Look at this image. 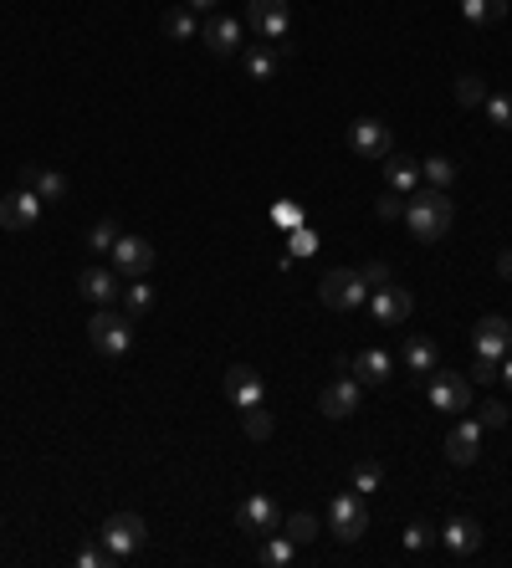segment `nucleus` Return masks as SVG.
Segmentation results:
<instances>
[{"label": "nucleus", "mask_w": 512, "mask_h": 568, "mask_svg": "<svg viewBox=\"0 0 512 568\" xmlns=\"http://www.w3.org/2000/svg\"><path fill=\"white\" fill-rule=\"evenodd\" d=\"M185 6H190V11H216L221 0H185Z\"/></svg>", "instance_id": "46"}, {"label": "nucleus", "mask_w": 512, "mask_h": 568, "mask_svg": "<svg viewBox=\"0 0 512 568\" xmlns=\"http://www.w3.org/2000/svg\"><path fill=\"white\" fill-rule=\"evenodd\" d=\"M487 118L497 123V128H512V93H487Z\"/></svg>", "instance_id": "34"}, {"label": "nucleus", "mask_w": 512, "mask_h": 568, "mask_svg": "<svg viewBox=\"0 0 512 568\" xmlns=\"http://www.w3.org/2000/svg\"><path fill=\"white\" fill-rule=\"evenodd\" d=\"M425 400H431V410H472V379L466 374H451V369H431L425 374Z\"/></svg>", "instance_id": "4"}, {"label": "nucleus", "mask_w": 512, "mask_h": 568, "mask_svg": "<svg viewBox=\"0 0 512 568\" xmlns=\"http://www.w3.org/2000/svg\"><path fill=\"white\" fill-rule=\"evenodd\" d=\"M77 292L88 297L93 308H108V302H113L123 287H118V272H108V267H88V272L77 277Z\"/></svg>", "instance_id": "19"}, {"label": "nucleus", "mask_w": 512, "mask_h": 568, "mask_svg": "<svg viewBox=\"0 0 512 568\" xmlns=\"http://www.w3.org/2000/svg\"><path fill=\"white\" fill-rule=\"evenodd\" d=\"M384 174H390V190H420V159H405V154H390L384 159Z\"/></svg>", "instance_id": "24"}, {"label": "nucleus", "mask_w": 512, "mask_h": 568, "mask_svg": "<svg viewBox=\"0 0 512 568\" xmlns=\"http://www.w3.org/2000/svg\"><path fill=\"white\" fill-rule=\"evenodd\" d=\"M497 277H507V282H512V246L497 256Z\"/></svg>", "instance_id": "44"}, {"label": "nucleus", "mask_w": 512, "mask_h": 568, "mask_svg": "<svg viewBox=\"0 0 512 568\" xmlns=\"http://www.w3.org/2000/svg\"><path fill=\"white\" fill-rule=\"evenodd\" d=\"M410 308H415V297H410L405 287H374V292H369V313H374V323H379V328L405 323V318H410Z\"/></svg>", "instance_id": "12"}, {"label": "nucleus", "mask_w": 512, "mask_h": 568, "mask_svg": "<svg viewBox=\"0 0 512 568\" xmlns=\"http://www.w3.org/2000/svg\"><path fill=\"white\" fill-rule=\"evenodd\" d=\"M338 369H354L359 384H384V379H390V354H384V348H364L359 359L338 364Z\"/></svg>", "instance_id": "21"}, {"label": "nucleus", "mask_w": 512, "mask_h": 568, "mask_svg": "<svg viewBox=\"0 0 512 568\" xmlns=\"http://www.w3.org/2000/svg\"><path fill=\"white\" fill-rule=\"evenodd\" d=\"M482 425L472 420V415H461L456 425H451V435H446V461H456V466H472L477 456H482Z\"/></svg>", "instance_id": "14"}, {"label": "nucleus", "mask_w": 512, "mask_h": 568, "mask_svg": "<svg viewBox=\"0 0 512 568\" xmlns=\"http://www.w3.org/2000/svg\"><path fill=\"white\" fill-rule=\"evenodd\" d=\"M236 528L251 533V538H267V533L282 528V512H277V502H272L267 492H251V497L236 507Z\"/></svg>", "instance_id": "8"}, {"label": "nucleus", "mask_w": 512, "mask_h": 568, "mask_svg": "<svg viewBox=\"0 0 512 568\" xmlns=\"http://www.w3.org/2000/svg\"><path fill=\"white\" fill-rule=\"evenodd\" d=\"M359 395H364V384L354 379V374H338L323 395H318V410L328 415V420H344V415H354L359 410Z\"/></svg>", "instance_id": "13"}, {"label": "nucleus", "mask_w": 512, "mask_h": 568, "mask_svg": "<svg viewBox=\"0 0 512 568\" xmlns=\"http://www.w3.org/2000/svg\"><path fill=\"white\" fill-rule=\"evenodd\" d=\"M21 185H26V190H36V195L47 200V205L67 200V180H62L57 169H41V164H26V169H21Z\"/></svg>", "instance_id": "20"}, {"label": "nucleus", "mask_w": 512, "mask_h": 568, "mask_svg": "<svg viewBox=\"0 0 512 568\" xmlns=\"http://www.w3.org/2000/svg\"><path fill=\"white\" fill-rule=\"evenodd\" d=\"M41 205H47V200H41L36 190H11L6 200H0V226H6V231H31L36 221H41Z\"/></svg>", "instance_id": "10"}, {"label": "nucleus", "mask_w": 512, "mask_h": 568, "mask_svg": "<svg viewBox=\"0 0 512 568\" xmlns=\"http://www.w3.org/2000/svg\"><path fill=\"white\" fill-rule=\"evenodd\" d=\"M359 277L369 282V292H374V287H390V267H384V261H369V267H359Z\"/></svg>", "instance_id": "43"}, {"label": "nucleus", "mask_w": 512, "mask_h": 568, "mask_svg": "<svg viewBox=\"0 0 512 568\" xmlns=\"http://www.w3.org/2000/svg\"><path fill=\"white\" fill-rule=\"evenodd\" d=\"M200 36H205V47L216 52V57H236V52H241V21H236V16H221V11H216V16L200 26Z\"/></svg>", "instance_id": "17"}, {"label": "nucleus", "mask_w": 512, "mask_h": 568, "mask_svg": "<svg viewBox=\"0 0 512 568\" xmlns=\"http://www.w3.org/2000/svg\"><path fill=\"white\" fill-rule=\"evenodd\" d=\"M451 221H456V205H451V195L436 190V185H420V190L405 200V226H410L420 241H441V236L451 231Z\"/></svg>", "instance_id": "1"}, {"label": "nucleus", "mask_w": 512, "mask_h": 568, "mask_svg": "<svg viewBox=\"0 0 512 568\" xmlns=\"http://www.w3.org/2000/svg\"><path fill=\"white\" fill-rule=\"evenodd\" d=\"M144 533H149V528H144V517H139V512H113V517L103 522V533H98V538H103V548L123 563V558H134V553L144 548Z\"/></svg>", "instance_id": "5"}, {"label": "nucleus", "mask_w": 512, "mask_h": 568, "mask_svg": "<svg viewBox=\"0 0 512 568\" xmlns=\"http://www.w3.org/2000/svg\"><path fill=\"white\" fill-rule=\"evenodd\" d=\"M246 21H251L256 41H272V47H282L287 31H292V11H287V0H251V6H246Z\"/></svg>", "instance_id": "7"}, {"label": "nucleus", "mask_w": 512, "mask_h": 568, "mask_svg": "<svg viewBox=\"0 0 512 568\" xmlns=\"http://www.w3.org/2000/svg\"><path fill=\"white\" fill-rule=\"evenodd\" d=\"M472 348H477V354L482 359H507L512 354V323L502 318V313H487L482 323H477V333H472Z\"/></svg>", "instance_id": "11"}, {"label": "nucleus", "mask_w": 512, "mask_h": 568, "mask_svg": "<svg viewBox=\"0 0 512 568\" xmlns=\"http://www.w3.org/2000/svg\"><path fill=\"white\" fill-rule=\"evenodd\" d=\"M256 558H262L267 568H287L297 558V543L287 533H267V543H262V553H256Z\"/></svg>", "instance_id": "26"}, {"label": "nucleus", "mask_w": 512, "mask_h": 568, "mask_svg": "<svg viewBox=\"0 0 512 568\" xmlns=\"http://www.w3.org/2000/svg\"><path fill=\"white\" fill-rule=\"evenodd\" d=\"M282 533H287L292 543H313V538H318V517H313V512H292V517H282Z\"/></svg>", "instance_id": "31"}, {"label": "nucleus", "mask_w": 512, "mask_h": 568, "mask_svg": "<svg viewBox=\"0 0 512 568\" xmlns=\"http://www.w3.org/2000/svg\"><path fill=\"white\" fill-rule=\"evenodd\" d=\"M497 369H502L497 359H482V354H477V359H472V374H466V379H472V384H492Z\"/></svg>", "instance_id": "42"}, {"label": "nucleus", "mask_w": 512, "mask_h": 568, "mask_svg": "<svg viewBox=\"0 0 512 568\" xmlns=\"http://www.w3.org/2000/svg\"><path fill=\"white\" fill-rule=\"evenodd\" d=\"M400 354H405V364L415 369V379H420V374H431V369L441 364L436 343H431V338H420V333H410V338H405V348H400Z\"/></svg>", "instance_id": "23"}, {"label": "nucleus", "mask_w": 512, "mask_h": 568, "mask_svg": "<svg viewBox=\"0 0 512 568\" xmlns=\"http://www.w3.org/2000/svg\"><path fill=\"white\" fill-rule=\"evenodd\" d=\"M328 528L344 538V543H359L369 533V502L359 492H338L333 507H328Z\"/></svg>", "instance_id": "6"}, {"label": "nucleus", "mask_w": 512, "mask_h": 568, "mask_svg": "<svg viewBox=\"0 0 512 568\" xmlns=\"http://www.w3.org/2000/svg\"><path fill=\"white\" fill-rule=\"evenodd\" d=\"M123 308H128V318H144L149 308H154V287L144 282V277H128V287H123Z\"/></svg>", "instance_id": "25"}, {"label": "nucleus", "mask_w": 512, "mask_h": 568, "mask_svg": "<svg viewBox=\"0 0 512 568\" xmlns=\"http://www.w3.org/2000/svg\"><path fill=\"white\" fill-rule=\"evenodd\" d=\"M456 103H461V108L487 103V82H482L477 72H461V77H456Z\"/></svg>", "instance_id": "30"}, {"label": "nucleus", "mask_w": 512, "mask_h": 568, "mask_svg": "<svg viewBox=\"0 0 512 568\" xmlns=\"http://www.w3.org/2000/svg\"><path fill=\"white\" fill-rule=\"evenodd\" d=\"M497 379H502V384H507V389H512V354H507V359H502V369H497Z\"/></svg>", "instance_id": "45"}, {"label": "nucleus", "mask_w": 512, "mask_h": 568, "mask_svg": "<svg viewBox=\"0 0 512 568\" xmlns=\"http://www.w3.org/2000/svg\"><path fill=\"white\" fill-rule=\"evenodd\" d=\"M159 26H164V36H169V41H185V36H195V31H200L190 6H180V11H164V21H159Z\"/></svg>", "instance_id": "29"}, {"label": "nucleus", "mask_w": 512, "mask_h": 568, "mask_svg": "<svg viewBox=\"0 0 512 568\" xmlns=\"http://www.w3.org/2000/svg\"><path fill=\"white\" fill-rule=\"evenodd\" d=\"M318 297H323V308H333V313H354V308L369 302V282L354 267H338V272H328L318 282Z\"/></svg>", "instance_id": "3"}, {"label": "nucleus", "mask_w": 512, "mask_h": 568, "mask_svg": "<svg viewBox=\"0 0 512 568\" xmlns=\"http://www.w3.org/2000/svg\"><path fill=\"white\" fill-rule=\"evenodd\" d=\"M241 430L251 435V441H267V435H272V415L262 405H246L241 410Z\"/></svg>", "instance_id": "32"}, {"label": "nucleus", "mask_w": 512, "mask_h": 568, "mask_svg": "<svg viewBox=\"0 0 512 568\" xmlns=\"http://www.w3.org/2000/svg\"><path fill=\"white\" fill-rule=\"evenodd\" d=\"M436 538H441V533L431 528V522H410V528H405V548H410V553H420V548H431Z\"/></svg>", "instance_id": "35"}, {"label": "nucleus", "mask_w": 512, "mask_h": 568, "mask_svg": "<svg viewBox=\"0 0 512 568\" xmlns=\"http://www.w3.org/2000/svg\"><path fill=\"white\" fill-rule=\"evenodd\" d=\"M282 67V47H272V41H256V47H246V72L256 82H272Z\"/></svg>", "instance_id": "22"}, {"label": "nucleus", "mask_w": 512, "mask_h": 568, "mask_svg": "<svg viewBox=\"0 0 512 568\" xmlns=\"http://www.w3.org/2000/svg\"><path fill=\"white\" fill-rule=\"evenodd\" d=\"M502 16H507V0H461V21H472V26H487Z\"/></svg>", "instance_id": "27"}, {"label": "nucleus", "mask_w": 512, "mask_h": 568, "mask_svg": "<svg viewBox=\"0 0 512 568\" xmlns=\"http://www.w3.org/2000/svg\"><path fill=\"white\" fill-rule=\"evenodd\" d=\"M456 180V164L446 159V154H431V159H420V185H436V190H446Z\"/></svg>", "instance_id": "28"}, {"label": "nucleus", "mask_w": 512, "mask_h": 568, "mask_svg": "<svg viewBox=\"0 0 512 568\" xmlns=\"http://www.w3.org/2000/svg\"><path fill=\"white\" fill-rule=\"evenodd\" d=\"M272 221H277L282 231H297V226H303V210H297L292 200H277V205H272Z\"/></svg>", "instance_id": "38"}, {"label": "nucleus", "mask_w": 512, "mask_h": 568, "mask_svg": "<svg viewBox=\"0 0 512 568\" xmlns=\"http://www.w3.org/2000/svg\"><path fill=\"white\" fill-rule=\"evenodd\" d=\"M374 210H379V221H405V195L400 190H384Z\"/></svg>", "instance_id": "36"}, {"label": "nucleus", "mask_w": 512, "mask_h": 568, "mask_svg": "<svg viewBox=\"0 0 512 568\" xmlns=\"http://www.w3.org/2000/svg\"><path fill=\"white\" fill-rule=\"evenodd\" d=\"M287 251H292V256H313V251H318V236H313L308 226H297V231L287 236Z\"/></svg>", "instance_id": "39"}, {"label": "nucleus", "mask_w": 512, "mask_h": 568, "mask_svg": "<svg viewBox=\"0 0 512 568\" xmlns=\"http://www.w3.org/2000/svg\"><path fill=\"white\" fill-rule=\"evenodd\" d=\"M441 543H446V553H456V558H472V553L482 548V522H477V517L446 522V528H441Z\"/></svg>", "instance_id": "18"}, {"label": "nucleus", "mask_w": 512, "mask_h": 568, "mask_svg": "<svg viewBox=\"0 0 512 568\" xmlns=\"http://www.w3.org/2000/svg\"><path fill=\"white\" fill-rule=\"evenodd\" d=\"M226 400H231L236 410H246V405H262V400H267V384H262V374H256V369H246V364L226 369Z\"/></svg>", "instance_id": "16"}, {"label": "nucleus", "mask_w": 512, "mask_h": 568, "mask_svg": "<svg viewBox=\"0 0 512 568\" xmlns=\"http://www.w3.org/2000/svg\"><path fill=\"white\" fill-rule=\"evenodd\" d=\"M477 425H482V430H502V425H507L502 400H487V405H482V415H477Z\"/></svg>", "instance_id": "40"}, {"label": "nucleus", "mask_w": 512, "mask_h": 568, "mask_svg": "<svg viewBox=\"0 0 512 568\" xmlns=\"http://www.w3.org/2000/svg\"><path fill=\"white\" fill-rule=\"evenodd\" d=\"M77 563H82V568H108V563H118V558H113V553H108L103 543H98V548L88 543V548H82V553H77Z\"/></svg>", "instance_id": "41"}, {"label": "nucleus", "mask_w": 512, "mask_h": 568, "mask_svg": "<svg viewBox=\"0 0 512 568\" xmlns=\"http://www.w3.org/2000/svg\"><path fill=\"white\" fill-rule=\"evenodd\" d=\"M349 149L359 154V159H390L395 154V134L384 128L379 118H354V128H349Z\"/></svg>", "instance_id": "9"}, {"label": "nucleus", "mask_w": 512, "mask_h": 568, "mask_svg": "<svg viewBox=\"0 0 512 568\" xmlns=\"http://www.w3.org/2000/svg\"><path fill=\"white\" fill-rule=\"evenodd\" d=\"M88 343L98 348L103 359H123L128 348H134V318H128V313H108V308H98L93 323H88Z\"/></svg>", "instance_id": "2"}, {"label": "nucleus", "mask_w": 512, "mask_h": 568, "mask_svg": "<svg viewBox=\"0 0 512 568\" xmlns=\"http://www.w3.org/2000/svg\"><path fill=\"white\" fill-rule=\"evenodd\" d=\"M108 256H113L118 277H144V272L154 267V246H149L144 236H118Z\"/></svg>", "instance_id": "15"}, {"label": "nucleus", "mask_w": 512, "mask_h": 568, "mask_svg": "<svg viewBox=\"0 0 512 568\" xmlns=\"http://www.w3.org/2000/svg\"><path fill=\"white\" fill-rule=\"evenodd\" d=\"M113 241H118V226H113V221H93V231H88V246L103 256V251H113Z\"/></svg>", "instance_id": "37"}, {"label": "nucleus", "mask_w": 512, "mask_h": 568, "mask_svg": "<svg viewBox=\"0 0 512 568\" xmlns=\"http://www.w3.org/2000/svg\"><path fill=\"white\" fill-rule=\"evenodd\" d=\"M379 482H384V471H379V461H359V466H354V492H359V497L379 492Z\"/></svg>", "instance_id": "33"}]
</instances>
